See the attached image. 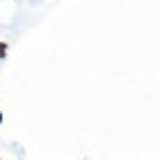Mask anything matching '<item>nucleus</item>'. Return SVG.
Returning <instances> with one entry per match:
<instances>
[{
  "instance_id": "f257e3e1",
  "label": "nucleus",
  "mask_w": 160,
  "mask_h": 160,
  "mask_svg": "<svg viewBox=\"0 0 160 160\" xmlns=\"http://www.w3.org/2000/svg\"><path fill=\"white\" fill-rule=\"evenodd\" d=\"M7 56V42H0V58Z\"/></svg>"
},
{
  "instance_id": "f03ea898",
  "label": "nucleus",
  "mask_w": 160,
  "mask_h": 160,
  "mask_svg": "<svg viewBox=\"0 0 160 160\" xmlns=\"http://www.w3.org/2000/svg\"><path fill=\"white\" fill-rule=\"evenodd\" d=\"M0 125H2V113H0Z\"/></svg>"
}]
</instances>
